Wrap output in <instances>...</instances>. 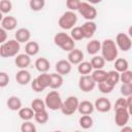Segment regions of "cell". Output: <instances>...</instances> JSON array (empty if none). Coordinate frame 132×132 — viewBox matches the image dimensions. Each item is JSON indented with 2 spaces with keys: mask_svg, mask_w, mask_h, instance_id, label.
Wrapping results in <instances>:
<instances>
[{
  "mask_svg": "<svg viewBox=\"0 0 132 132\" xmlns=\"http://www.w3.org/2000/svg\"><path fill=\"white\" fill-rule=\"evenodd\" d=\"M101 57L106 62H112L118 57V47L114 40L108 38L102 41L101 43Z\"/></svg>",
  "mask_w": 132,
  "mask_h": 132,
  "instance_id": "obj_1",
  "label": "cell"
},
{
  "mask_svg": "<svg viewBox=\"0 0 132 132\" xmlns=\"http://www.w3.org/2000/svg\"><path fill=\"white\" fill-rule=\"evenodd\" d=\"M54 43L65 52H71L75 48V42L69 34L65 32H59L54 36Z\"/></svg>",
  "mask_w": 132,
  "mask_h": 132,
  "instance_id": "obj_2",
  "label": "cell"
},
{
  "mask_svg": "<svg viewBox=\"0 0 132 132\" xmlns=\"http://www.w3.org/2000/svg\"><path fill=\"white\" fill-rule=\"evenodd\" d=\"M21 44L15 39H9L0 45V57L11 58L19 55Z\"/></svg>",
  "mask_w": 132,
  "mask_h": 132,
  "instance_id": "obj_3",
  "label": "cell"
},
{
  "mask_svg": "<svg viewBox=\"0 0 132 132\" xmlns=\"http://www.w3.org/2000/svg\"><path fill=\"white\" fill-rule=\"evenodd\" d=\"M44 103H45L46 108H48L51 110H58V109H61L63 100L58 91H51L46 94Z\"/></svg>",
  "mask_w": 132,
  "mask_h": 132,
  "instance_id": "obj_4",
  "label": "cell"
},
{
  "mask_svg": "<svg viewBox=\"0 0 132 132\" xmlns=\"http://www.w3.org/2000/svg\"><path fill=\"white\" fill-rule=\"evenodd\" d=\"M77 22V15L73 11H65L58 21V25L63 30H71Z\"/></svg>",
  "mask_w": 132,
  "mask_h": 132,
  "instance_id": "obj_5",
  "label": "cell"
},
{
  "mask_svg": "<svg viewBox=\"0 0 132 132\" xmlns=\"http://www.w3.org/2000/svg\"><path fill=\"white\" fill-rule=\"evenodd\" d=\"M77 11L87 21H93L97 16V9L92 4L85 2V1H80V4L78 6Z\"/></svg>",
  "mask_w": 132,
  "mask_h": 132,
  "instance_id": "obj_6",
  "label": "cell"
},
{
  "mask_svg": "<svg viewBox=\"0 0 132 132\" xmlns=\"http://www.w3.org/2000/svg\"><path fill=\"white\" fill-rule=\"evenodd\" d=\"M78 103H79V101H78L77 97H75V96H69V97L66 98L65 101H63L60 110L65 116H71V114H73L77 110Z\"/></svg>",
  "mask_w": 132,
  "mask_h": 132,
  "instance_id": "obj_7",
  "label": "cell"
},
{
  "mask_svg": "<svg viewBox=\"0 0 132 132\" xmlns=\"http://www.w3.org/2000/svg\"><path fill=\"white\" fill-rule=\"evenodd\" d=\"M116 45L118 48H120L123 52H128L130 51L131 46H132V41H131V37L126 34V33H119L116 36Z\"/></svg>",
  "mask_w": 132,
  "mask_h": 132,
  "instance_id": "obj_8",
  "label": "cell"
},
{
  "mask_svg": "<svg viewBox=\"0 0 132 132\" xmlns=\"http://www.w3.org/2000/svg\"><path fill=\"white\" fill-rule=\"evenodd\" d=\"M130 119V111L126 108H121V109H116L114 110V122L117 126L119 127H124L127 126L128 122Z\"/></svg>",
  "mask_w": 132,
  "mask_h": 132,
  "instance_id": "obj_9",
  "label": "cell"
},
{
  "mask_svg": "<svg viewBox=\"0 0 132 132\" xmlns=\"http://www.w3.org/2000/svg\"><path fill=\"white\" fill-rule=\"evenodd\" d=\"M96 87V82L93 80V78L91 77L90 74L88 75H81L78 79V88L80 89V91L88 93V92H92Z\"/></svg>",
  "mask_w": 132,
  "mask_h": 132,
  "instance_id": "obj_10",
  "label": "cell"
},
{
  "mask_svg": "<svg viewBox=\"0 0 132 132\" xmlns=\"http://www.w3.org/2000/svg\"><path fill=\"white\" fill-rule=\"evenodd\" d=\"M80 29L82 31L84 38H88L89 39V38L93 37V35L95 34V32L97 30V25L93 21H87L80 26Z\"/></svg>",
  "mask_w": 132,
  "mask_h": 132,
  "instance_id": "obj_11",
  "label": "cell"
},
{
  "mask_svg": "<svg viewBox=\"0 0 132 132\" xmlns=\"http://www.w3.org/2000/svg\"><path fill=\"white\" fill-rule=\"evenodd\" d=\"M94 108L99 112H107L111 109V102L105 97H99L94 103Z\"/></svg>",
  "mask_w": 132,
  "mask_h": 132,
  "instance_id": "obj_12",
  "label": "cell"
},
{
  "mask_svg": "<svg viewBox=\"0 0 132 132\" xmlns=\"http://www.w3.org/2000/svg\"><path fill=\"white\" fill-rule=\"evenodd\" d=\"M56 71L58 74L60 75H67L71 72L72 69V65L67 61V60H59L56 63Z\"/></svg>",
  "mask_w": 132,
  "mask_h": 132,
  "instance_id": "obj_13",
  "label": "cell"
},
{
  "mask_svg": "<svg viewBox=\"0 0 132 132\" xmlns=\"http://www.w3.org/2000/svg\"><path fill=\"white\" fill-rule=\"evenodd\" d=\"M31 38V32L27 28H20L14 33V39L21 44V43H27Z\"/></svg>",
  "mask_w": 132,
  "mask_h": 132,
  "instance_id": "obj_14",
  "label": "cell"
},
{
  "mask_svg": "<svg viewBox=\"0 0 132 132\" xmlns=\"http://www.w3.org/2000/svg\"><path fill=\"white\" fill-rule=\"evenodd\" d=\"M68 62L71 65H78L80 62H82L84 60V53L78 50V48H74L71 52L68 53Z\"/></svg>",
  "mask_w": 132,
  "mask_h": 132,
  "instance_id": "obj_15",
  "label": "cell"
},
{
  "mask_svg": "<svg viewBox=\"0 0 132 132\" xmlns=\"http://www.w3.org/2000/svg\"><path fill=\"white\" fill-rule=\"evenodd\" d=\"M18 25V20L12 16V15H7V16H3L2 21H1V27L7 32V31H12L16 28Z\"/></svg>",
  "mask_w": 132,
  "mask_h": 132,
  "instance_id": "obj_16",
  "label": "cell"
},
{
  "mask_svg": "<svg viewBox=\"0 0 132 132\" xmlns=\"http://www.w3.org/2000/svg\"><path fill=\"white\" fill-rule=\"evenodd\" d=\"M15 80L21 86H26L31 82V74L26 69H20L15 74Z\"/></svg>",
  "mask_w": 132,
  "mask_h": 132,
  "instance_id": "obj_17",
  "label": "cell"
},
{
  "mask_svg": "<svg viewBox=\"0 0 132 132\" xmlns=\"http://www.w3.org/2000/svg\"><path fill=\"white\" fill-rule=\"evenodd\" d=\"M14 64L20 69H26L31 64V58L26 54H19L15 56Z\"/></svg>",
  "mask_w": 132,
  "mask_h": 132,
  "instance_id": "obj_18",
  "label": "cell"
},
{
  "mask_svg": "<svg viewBox=\"0 0 132 132\" xmlns=\"http://www.w3.org/2000/svg\"><path fill=\"white\" fill-rule=\"evenodd\" d=\"M94 104L91 101L88 100H84L81 102L78 103V107H77V111L81 114V116H90L93 111H94Z\"/></svg>",
  "mask_w": 132,
  "mask_h": 132,
  "instance_id": "obj_19",
  "label": "cell"
},
{
  "mask_svg": "<svg viewBox=\"0 0 132 132\" xmlns=\"http://www.w3.org/2000/svg\"><path fill=\"white\" fill-rule=\"evenodd\" d=\"M35 68L37 71H39L40 73H47V71L50 70L51 68V64H50V61L44 58V57H41V58H38L36 59L35 61Z\"/></svg>",
  "mask_w": 132,
  "mask_h": 132,
  "instance_id": "obj_20",
  "label": "cell"
},
{
  "mask_svg": "<svg viewBox=\"0 0 132 132\" xmlns=\"http://www.w3.org/2000/svg\"><path fill=\"white\" fill-rule=\"evenodd\" d=\"M6 105L8 109L12 111H19L22 108V101L18 96H10L6 101Z\"/></svg>",
  "mask_w": 132,
  "mask_h": 132,
  "instance_id": "obj_21",
  "label": "cell"
},
{
  "mask_svg": "<svg viewBox=\"0 0 132 132\" xmlns=\"http://www.w3.org/2000/svg\"><path fill=\"white\" fill-rule=\"evenodd\" d=\"M87 52L89 55H92V56H96L99 51L101 50V42L97 39H92L91 41H89L87 43Z\"/></svg>",
  "mask_w": 132,
  "mask_h": 132,
  "instance_id": "obj_22",
  "label": "cell"
},
{
  "mask_svg": "<svg viewBox=\"0 0 132 132\" xmlns=\"http://www.w3.org/2000/svg\"><path fill=\"white\" fill-rule=\"evenodd\" d=\"M39 44L36 41H28L25 45V54L28 55L29 57L36 56L39 53Z\"/></svg>",
  "mask_w": 132,
  "mask_h": 132,
  "instance_id": "obj_23",
  "label": "cell"
},
{
  "mask_svg": "<svg viewBox=\"0 0 132 132\" xmlns=\"http://www.w3.org/2000/svg\"><path fill=\"white\" fill-rule=\"evenodd\" d=\"M63 76L58 74L57 72L56 73H51V85H50V88L52 90H57L59 88L62 87L63 85Z\"/></svg>",
  "mask_w": 132,
  "mask_h": 132,
  "instance_id": "obj_24",
  "label": "cell"
},
{
  "mask_svg": "<svg viewBox=\"0 0 132 132\" xmlns=\"http://www.w3.org/2000/svg\"><path fill=\"white\" fill-rule=\"evenodd\" d=\"M129 68V62L124 58H118L114 60V70L119 73H122Z\"/></svg>",
  "mask_w": 132,
  "mask_h": 132,
  "instance_id": "obj_25",
  "label": "cell"
},
{
  "mask_svg": "<svg viewBox=\"0 0 132 132\" xmlns=\"http://www.w3.org/2000/svg\"><path fill=\"white\" fill-rule=\"evenodd\" d=\"M36 81L39 84V86L45 90L46 88H50L51 85V74L48 73H40L37 77H35Z\"/></svg>",
  "mask_w": 132,
  "mask_h": 132,
  "instance_id": "obj_26",
  "label": "cell"
},
{
  "mask_svg": "<svg viewBox=\"0 0 132 132\" xmlns=\"http://www.w3.org/2000/svg\"><path fill=\"white\" fill-rule=\"evenodd\" d=\"M106 76H107V71L103 70V69H98V70H94L91 74V77L93 78V80L96 84H100L106 80Z\"/></svg>",
  "mask_w": 132,
  "mask_h": 132,
  "instance_id": "obj_27",
  "label": "cell"
},
{
  "mask_svg": "<svg viewBox=\"0 0 132 132\" xmlns=\"http://www.w3.org/2000/svg\"><path fill=\"white\" fill-rule=\"evenodd\" d=\"M120 81V73L117 72L116 70H110L107 72V76H106V80L105 82H107L109 86L111 87H116V85Z\"/></svg>",
  "mask_w": 132,
  "mask_h": 132,
  "instance_id": "obj_28",
  "label": "cell"
},
{
  "mask_svg": "<svg viewBox=\"0 0 132 132\" xmlns=\"http://www.w3.org/2000/svg\"><path fill=\"white\" fill-rule=\"evenodd\" d=\"M19 117L24 122L31 121L34 118V111L31 109V107H22L19 110Z\"/></svg>",
  "mask_w": 132,
  "mask_h": 132,
  "instance_id": "obj_29",
  "label": "cell"
},
{
  "mask_svg": "<svg viewBox=\"0 0 132 132\" xmlns=\"http://www.w3.org/2000/svg\"><path fill=\"white\" fill-rule=\"evenodd\" d=\"M91 66L93 69L95 70H98V69H103L104 65H105V61L104 59L101 57V56H94L92 59H91V62H90Z\"/></svg>",
  "mask_w": 132,
  "mask_h": 132,
  "instance_id": "obj_30",
  "label": "cell"
},
{
  "mask_svg": "<svg viewBox=\"0 0 132 132\" xmlns=\"http://www.w3.org/2000/svg\"><path fill=\"white\" fill-rule=\"evenodd\" d=\"M92 70H93V68H92L90 62H88V61H82L77 66V71L81 75H88L92 72Z\"/></svg>",
  "mask_w": 132,
  "mask_h": 132,
  "instance_id": "obj_31",
  "label": "cell"
},
{
  "mask_svg": "<svg viewBox=\"0 0 132 132\" xmlns=\"http://www.w3.org/2000/svg\"><path fill=\"white\" fill-rule=\"evenodd\" d=\"M31 109L34 111V112H38V111H42V110H45L46 107H45V103L43 100H41L40 98H36V99H33L32 102H31Z\"/></svg>",
  "mask_w": 132,
  "mask_h": 132,
  "instance_id": "obj_32",
  "label": "cell"
},
{
  "mask_svg": "<svg viewBox=\"0 0 132 132\" xmlns=\"http://www.w3.org/2000/svg\"><path fill=\"white\" fill-rule=\"evenodd\" d=\"M78 124L82 129L87 130V129H90L93 127L94 121H93L91 116H81L78 120Z\"/></svg>",
  "mask_w": 132,
  "mask_h": 132,
  "instance_id": "obj_33",
  "label": "cell"
},
{
  "mask_svg": "<svg viewBox=\"0 0 132 132\" xmlns=\"http://www.w3.org/2000/svg\"><path fill=\"white\" fill-rule=\"evenodd\" d=\"M34 120L38 124H41V125L47 123V121H48V113H47L46 109L45 110H42V111L34 112Z\"/></svg>",
  "mask_w": 132,
  "mask_h": 132,
  "instance_id": "obj_34",
  "label": "cell"
},
{
  "mask_svg": "<svg viewBox=\"0 0 132 132\" xmlns=\"http://www.w3.org/2000/svg\"><path fill=\"white\" fill-rule=\"evenodd\" d=\"M45 5L44 0H30L29 1V6L33 11H40L43 9Z\"/></svg>",
  "mask_w": 132,
  "mask_h": 132,
  "instance_id": "obj_35",
  "label": "cell"
},
{
  "mask_svg": "<svg viewBox=\"0 0 132 132\" xmlns=\"http://www.w3.org/2000/svg\"><path fill=\"white\" fill-rule=\"evenodd\" d=\"M12 9V3L9 0H1L0 1V12L3 13H8Z\"/></svg>",
  "mask_w": 132,
  "mask_h": 132,
  "instance_id": "obj_36",
  "label": "cell"
},
{
  "mask_svg": "<svg viewBox=\"0 0 132 132\" xmlns=\"http://www.w3.org/2000/svg\"><path fill=\"white\" fill-rule=\"evenodd\" d=\"M120 80L122 81V84L131 85L132 84V71H130L128 69V70L120 73Z\"/></svg>",
  "mask_w": 132,
  "mask_h": 132,
  "instance_id": "obj_37",
  "label": "cell"
},
{
  "mask_svg": "<svg viewBox=\"0 0 132 132\" xmlns=\"http://www.w3.org/2000/svg\"><path fill=\"white\" fill-rule=\"evenodd\" d=\"M21 132H37L36 126L31 121H26L21 125Z\"/></svg>",
  "mask_w": 132,
  "mask_h": 132,
  "instance_id": "obj_38",
  "label": "cell"
},
{
  "mask_svg": "<svg viewBox=\"0 0 132 132\" xmlns=\"http://www.w3.org/2000/svg\"><path fill=\"white\" fill-rule=\"evenodd\" d=\"M70 37L76 41L84 39V35H82V31H81L80 27H73L70 32Z\"/></svg>",
  "mask_w": 132,
  "mask_h": 132,
  "instance_id": "obj_39",
  "label": "cell"
},
{
  "mask_svg": "<svg viewBox=\"0 0 132 132\" xmlns=\"http://www.w3.org/2000/svg\"><path fill=\"white\" fill-rule=\"evenodd\" d=\"M120 92L121 94L126 98L129 96H132V84L128 85V84H122L121 88H120Z\"/></svg>",
  "mask_w": 132,
  "mask_h": 132,
  "instance_id": "obj_40",
  "label": "cell"
},
{
  "mask_svg": "<svg viewBox=\"0 0 132 132\" xmlns=\"http://www.w3.org/2000/svg\"><path fill=\"white\" fill-rule=\"evenodd\" d=\"M98 90H99L101 93H103V94H109V93H111V91L113 90V87H111V86H109L107 82L103 81V82L98 84Z\"/></svg>",
  "mask_w": 132,
  "mask_h": 132,
  "instance_id": "obj_41",
  "label": "cell"
},
{
  "mask_svg": "<svg viewBox=\"0 0 132 132\" xmlns=\"http://www.w3.org/2000/svg\"><path fill=\"white\" fill-rule=\"evenodd\" d=\"M80 4L79 0H67L66 1V6L69 9V11H75L78 9V6Z\"/></svg>",
  "mask_w": 132,
  "mask_h": 132,
  "instance_id": "obj_42",
  "label": "cell"
},
{
  "mask_svg": "<svg viewBox=\"0 0 132 132\" xmlns=\"http://www.w3.org/2000/svg\"><path fill=\"white\" fill-rule=\"evenodd\" d=\"M114 110L116 109H121V108H126L128 109V106H127V101H126V98L125 97H120L118 98V100L116 101L114 103Z\"/></svg>",
  "mask_w": 132,
  "mask_h": 132,
  "instance_id": "obj_43",
  "label": "cell"
},
{
  "mask_svg": "<svg viewBox=\"0 0 132 132\" xmlns=\"http://www.w3.org/2000/svg\"><path fill=\"white\" fill-rule=\"evenodd\" d=\"M8 84H9V75L4 71H0V88H5Z\"/></svg>",
  "mask_w": 132,
  "mask_h": 132,
  "instance_id": "obj_44",
  "label": "cell"
},
{
  "mask_svg": "<svg viewBox=\"0 0 132 132\" xmlns=\"http://www.w3.org/2000/svg\"><path fill=\"white\" fill-rule=\"evenodd\" d=\"M31 88H32V90H33L34 92H36V93H39V92L44 91V90L39 86V84L36 81V79H35V78H34L33 80H31Z\"/></svg>",
  "mask_w": 132,
  "mask_h": 132,
  "instance_id": "obj_45",
  "label": "cell"
},
{
  "mask_svg": "<svg viewBox=\"0 0 132 132\" xmlns=\"http://www.w3.org/2000/svg\"><path fill=\"white\" fill-rule=\"evenodd\" d=\"M5 41H7V32L2 27H0V44L4 43Z\"/></svg>",
  "mask_w": 132,
  "mask_h": 132,
  "instance_id": "obj_46",
  "label": "cell"
},
{
  "mask_svg": "<svg viewBox=\"0 0 132 132\" xmlns=\"http://www.w3.org/2000/svg\"><path fill=\"white\" fill-rule=\"evenodd\" d=\"M120 132H132V128L130 126H124V127H122Z\"/></svg>",
  "mask_w": 132,
  "mask_h": 132,
  "instance_id": "obj_47",
  "label": "cell"
},
{
  "mask_svg": "<svg viewBox=\"0 0 132 132\" xmlns=\"http://www.w3.org/2000/svg\"><path fill=\"white\" fill-rule=\"evenodd\" d=\"M2 19H3V14L0 12V23H1V21H2Z\"/></svg>",
  "mask_w": 132,
  "mask_h": 132,
  "instance_id": "obj_48",
  "label": "cell"
},
{
  "mask_svg": "<svg viewBox=\"0 0 132 132\" xmlns=\"http://www.w3.org/2000/svg\"><path fill=\"white\" fill-rule=\"evenodd\" d=\"M53 132H62V131H60V130H56V131H53Z\"/></svg>",
  "mask_w": 132,
  "mask_h": 132,
  "instance_id": "obj_49",
  "label": "cell"
},
{
  "mask_svg": "<svg viewBox=\"0 0 132 132\" xmlns=\"http://www.w3.org/2000/svg\"><path fill=\"white\" fill-rule=\"evenodd\" d=\"M74 132H81V131H74Z\"/></svg>",
  "mask_w": 132,
  "mask_h": 132,
  "instance_id": "obj_50",
  "label": "cell"
}]
</instances>
